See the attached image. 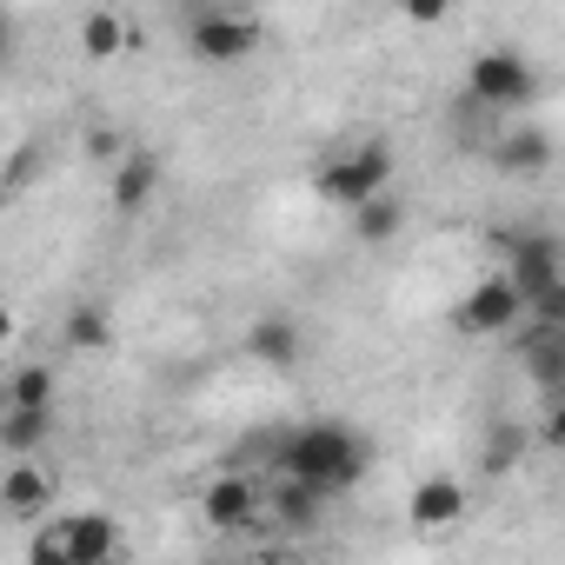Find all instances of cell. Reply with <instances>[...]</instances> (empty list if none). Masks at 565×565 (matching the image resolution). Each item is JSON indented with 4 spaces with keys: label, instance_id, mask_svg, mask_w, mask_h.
<instances>
[{
    "label": "cell",
    "instance_id": "cell-1",
    "mask_svg": "<svg viewBox=\"0 0 565 565\" xmlns=\"http://www.w3.org/2000/svg\"><path fill=\"white\" fill-rule=\"evenodd\" d=\"M266 466L279 479H300V486H320L327 499H340L366 479L373 446L347 419H307V426H287V433L266 439Z\"/></svg>",
    "mask_w": 565,
    "mask_h": 565
},
{
    "label": "cell",
    "instance_id": "cell-2",
    "mask_svg": "<svg viewBox=\"0 0 565 565\" xmlns=\"http://www.w3.org/2000/svg\"><path fill=\"white\" fill-rule=\"evenodd\" d=\"M180 28H186L193 61H206V67H239L246 54H259V21H253V14L186 8V14H180Z\"/></svg>",
    "mask_w": 565,
    "mask_h": 565
},
{
    "label": "cell",
    "instance_id": "cell-3",
    "mask_svg": "<svg viewBox=\"0 0 565 565\" xmlns=\"http://www.w3.org/2000/svg\"><path fill=\"white\" fill-rule=\"evenodd\" d=\"M466 94L486 107V114H512L525 100H539V74L512 54V47H486L466 61Z\"/></svg>",
    "mask_w": 565,
    "mask_h": 565
},
{
    "label": "cell",
    "instance_id": "cell-4",
    "mask_svg": "<svg viewBox=\"0 0 565 565\" xmlns=\"http://www.w3.org/2000/svg\"><path fill=\"white\" fill-rule=\"evenodd\" d=\"M386 180H393V153L373 140V147H353V153H340V160H327V167H320V200H333V206L360 213V206L386 200Z\"/></svg>",
    "mask_w": 565,
    "mask_h": 565
},
{
    "label": "cell",
    "instance_id": "cell-5",
    "mask_svg": "<svg viewBox=\"0 0 565 565\" xmlns=\"http://www.w3.org/2000/svg\"><path fill=\"white\" fill-rule=\"evenodd\" d=\"M525 320V300H519V287L499 273V279H479V287L452 307V327L466 333V340H492V333H512Z\"/></svg>",
    "mask_w": 565,
    "mask_h": 565
},
{
    "label": "cell",
    "instance_id": "cell-6",
    "mask_svg": "<svg viewBox=\"0 0 565 565\" xmlns=\"http://www.w3.org/2000/svg\"><path fill=\"white\" fill-rule=\"evenodd\" d=\"M505 279L519 287L525 307H532L539 294H552L558 279H565V253H558V239H552V233H519V239H512V259H505Z\"/></svg>",
    "mask_w": 565,
    "mask_h": 565
},
{
    "label": "cell",
    "instance_id": "cell-7",
    "mask_svg": "<svg viewBox=\"0 0 565 565\" xmlns=\"http://www.w3.org/2000/svg\"><path fill=\"white\" fill-rule=\"evenodd\" d=\"M519 366H525V380L539 386V393H552V399H565V333H552V327H519Z\"/></svg>",
    "mask_w": 565,
    "mask_h": 565
},
{
    "label": "cell",
    "instance_id": "cell-8",
    "mask_svg": "<svg viewBox=\"0 0 565 565\" xmlns=\"http://www.w3.org/2000/svg\"><path fill=\"white\" fill-rule=\"evenodd\" d=\"M406 519H413L419 532L459 525V519H466V486H459V479H446V472L419 479V486H413V499H406Z\"/></svg>",
    "mask_w": 565,
    "mask_h": 565
},
{
    "label": "cell",
    "instance_id": "cell-9",
    "mask_svg": "<svg viewBox=\"0 0 565 565\" xmlns=\"http://www.w3.org/2000/svg\"><path fill=\"white\" fill-rule=\"evenodd\" d=\"M54 532L74 552V565H107L114 545H120V525L107 512H67V519H54Z\"/></svg>",
    "mask_w": 565,
    "mask_h": 565
},
{
    "label": "cell",
    "instance_id": "cell-10",
    "mask_svg": "<svg viewBox=\"0 0 565 565\" xmlns=\"http://www.w3.org/2000/svg\"><path fill=\"white\" fill-rule=\"evenodd\" d=\"M200 512H206V525H213V532H239V525H253V512H259V486H253V479H239V472H226V479H213V486H206Z\"/></svg>",
    "mask_w": 565,
    "mask_h": 565
},
{
    "label": "cell",
    "instance_id": "cell-11",
    "mask_svg": "<svg viewBox=\"0 0 565 565\" xmlns=\"http://www.w3.org/2000/svg\"><path fill=\"white\" fill-rule=\"evenodd\" d=\"M246 353H253L266 373H287V366L300 360V320H287V313H266V320H253V333H246Z\"/></svg>",
    "mask_w": 565,
    "mask_h": 565
},
{
    "label": "cell",
    "instance_id": "cell-12",
    "mask_svg": "<svg viewBox=\"0 0 565 565\" xmlns=\"http://www.w3.org/2000/svg\"><path fill=\"white\" fill-rule=\"evenodd\" d=\"M492 167L499 173H545L552 167V134L545 127H512L505 140H492Z\"/></svg>",
    "mask_w": 565,
    "mask_h": 565
},
{
    "label": "cell",
    "instance_id": "cell-13",
    "mask_svg": "<svg viewBox=\"0 0 565 565\" xmlns=\"http://www.w3.org/2000/svg\"><path fill=\"white\" fill-rule=\"evenodd\" d=\"M273 519L294 525V532H313L327 519V492L320 486H300V479H273Z\"/></svg>",
    "mask_w": 565,
    "mask_h": 565
},
{
    "label": "cell",
    "instance_id": "cell-14",
    "mask_svg": "<svg viewBox=\"0 0 565 565\" xmlns=\"http://www.w3.org/2000/svg\"><path fill=\"white\" fill-rule=\"evenodd\" d=\"M153 193H160V160L153 153H127L114 167V213H140Z\"/></svg>",
    "mask_w": 565,
    "mask_h": 565
},
{
    "label": "cell",
    "instance_id": "cell-15",
    "mask_svg": "<svg viewBox=\"0 0 565 565\" xmlns=\"http://www.w3.org/2000/svg\"><path fill=\"white\" fill-rule=\"evenodd\" d=\"M54 439V406L47 413H34V406H8V413H0V446H8V459L21 466L34 446H47Z\"/></svg>",
    "mask_w": 565,
    "mask_h": 565
},
{
    "label": "cell",
    "instance_id": "cell-16",
    "mask_svg": "<svg viewBox=\"0 0 565 565\" xmlns=\"http://www.w3.org/2000/svg\"><path fill=\"white\" fill-rule=\"evenodd\" d=\"M525 446H532V433H525L519 419H499V426H492V439H486V452H479V472H486V479L512 472V466L525 459Z\"/></svg>",
    "mask_w": 565,
    "mask_h": 565
},
{
    "label": "cell",
    "instance_id": "cell-17",
    "mask_svg": "<svg viewBox=\"0 0 565 565\" xmlns=\"http://www.w3.org/2000/svg\"><path fill=\"white\" fill-rule=\"evenodd\" d=\"M0 499H8V512H21V519H28V512H41V505L54 499V479H47V472H34V466L21 459V466L8 472V486H0Z\"/></svg>",
    "mask_w": 565,
    "mask_h": 565
},
{
    "label": "cell",
    "instance_id": "cell-18",
    "mask_svg": "<svg viewBox=\"0 0 565 565\" xmlns=\"http://www.w3.org/2000/svg\"><path fill=\"white\" fill-rule=\"evenodd\" d=\"M107 340H114V320H107V307L81 300V307L67 313V347H81V353H107Z\"/></svg>",
    "mask_w": 565,
    "mask_h": 565
},
{
    "label": "cell",
    "instance_id": "cell-19",
    "mask_svg": "<svg viewBox=\"0 0 565 565\" xmlns=\"http://www.w3.org/2000/svg\"><path fill=\"white\" fill-rule=\"evenodd\" d=\"M399 226H406V206H399V200H393V193H386V200H373V206H360V213H353V233H360V239H366V246H380V239H393V233H399Z\"/></svg>",
    "mask_w": 565,
    "mask_h": 565
},
{
    "label": "cell",
    "instance_id": "cell-20",
    "mask_svg": "<svg viewBox=\"0 0 565 565\" xmlns=\"http://www.w3.org/2000/svg\"><path fill=\"white\" fill-rule=\"evenodd\" d=\"M127 47V28L114 21V14H87L81 21V54L87 61H107V54H120Z\"/></svg>",
    "mask_w": 565,
    "mask_h": 565
},
{
    "label": "cell",
    "instance_id": "cell-21",
    "mask_svg": "<svg viewBox=\"0 0 565 565\" xmlns=\"http://www.w3.org/2000/svg\"><path fill=\"white\" fill-rule=\"evenodd\" d=\"M8 406H34V413H47V406H54V373H47V366H14Z\"/></svg>",
    "mask_w": 565,
    "mask_h": 565
},
{
    "label": "cell",
    "instance_id": "cell-22",
    "mask_svg": "<svg viewBox=\"0 0 565 565\" xmlns=\"http://www.w3.org/2000/svg\"><path fill=\"white\" fill-rule=\"evenodd\" d=\"M525 327H552V333H565V279L552 294H539L532 307H525Z\"/></svg>",
    "mask_w": 565,
    "mask_h": 565
},
{
    "label": "cell",
    "instance_id": "cell-23",
    "mask_svg": "<svg viewBox=\"0 0 565 565\" xmlns=\"http://www.w3.org/2000/svg\"><path fill=\"white\" fill-rule=\"evenodd\" d=\"M28 565H74V552L61 545V532H41V539L28 545Z\"/></svg>",
    "mask_w": 565,
    "mask_h": 565
},
{
    "label": "cell",
    "instance_id": "cell-24",
    "mask_svg": "<svg viewBox=\"0 0 565 565\" xmlns=\"http://www.w3.org/2000/svg\"><path fill=\"white\" fill-rule=\"evenodd\" d=\"M539 439H545L552 452H565V399H552V413L539 419Z\"/></svg>",
    "mask_w": 565,
    "mask_h": 565
},
{
    "label": "cell",
    "instance_id": "cell-25",
    "mask_svg": "<svg viewBox=\"0 0 565 565\" xmlns=\"http://www.w3.org/2000/svg\"><path fill=\"white\" fill-rule=\"evenodd\" d=\"M406 21H413V28H433V21H446V8H439V0H413Z\"/></svg>",
    "mask_w": 565,
    "mask_h": 565
},
{
    "label": "cell",
    "instance_id": "cell-26",
    "mask_svg": "<svg viewBox=\"0 0 565 565\" xmlns=\"http://www.w3.org/2000/svg\"><path fill=\"white\" fill-rule=\"evenodd\" d=\"M87 153H94V160H114V153H120V134H87ZM114 167H120V160H114Z\"/></svg>",
    "mask_w": 565,
    "mask_h": 565
},
{
    "label": "cell",
    "instance_id": "cell-27",
    "mask_svg": "<svg viewBox=\"0 0 565 565\" xmlns=\"http://www.w3.org/2000/svg\"><path fill=\"white\" fill-rule=\"evenodd\" d=\"M253 565H294V558H279V552H259V558H253Z\"/></svg>",
    "mask_w": 565,
    "mask_h": 565
}]
</instances>
